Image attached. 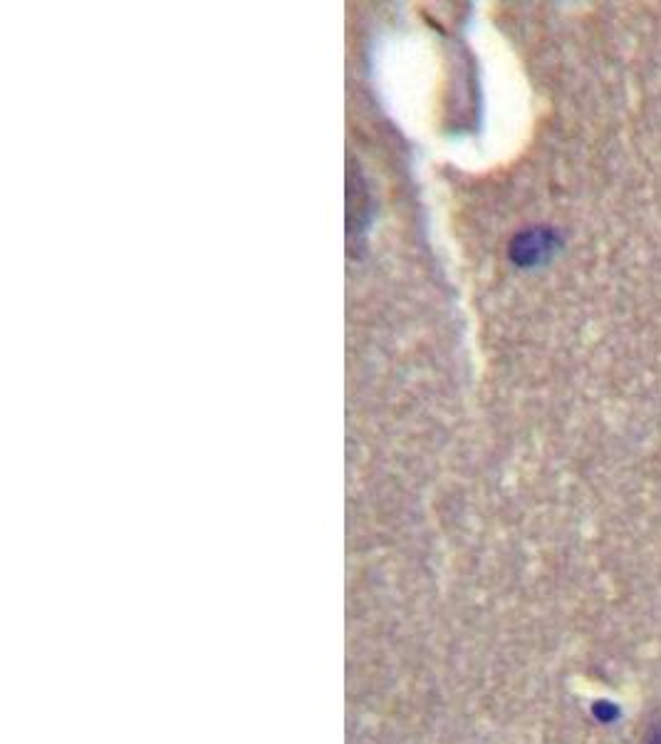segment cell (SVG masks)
Instances as JSON below:
<instances>
[{"label": "cell", "instance_id": "cell-3", "mask_svg": "<svg viewBox=\"0 0 661 744\" xmlns=\"http://www.w3.org/2000/svg\"><path fill=\"white\" fill-rule=\"evenodd\" d=\"M647 744H661V728H657L654 732H651V734H649V740H647Z\"/></svg>", "mask_w": 661, "mask_h": 744}, {"label": "cell", "instance_id": "cell-1", "mask_svg": "<svg viewBox=\"0 0 661 744\" xmlns=\"http://www.w3.org/2000/svg\"><path fill=\"white\" fill-rule=\"evenodd\" d=\"M552 251V236L548 231H528L515 238L513 244V258L518 264H538L542 254H550Z\"/></svg>", "mask_w": 661, "mask_h": 744}, {"label": "cell", "instance_id": "cell-2", "mask_svg": "<svg viewBox=\"0 0 661 744\" xmlns=\"http://www.w3.org/2000/svg\"><path fill=\"white\" fill-rule=\"evenodd\" d=\"M595 718L600 722H615L619 718V708L617 704H612V702H595Z\"/></svg>", "mask_w": 661, "mask_h": 744}]
</instances>
